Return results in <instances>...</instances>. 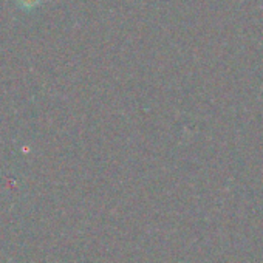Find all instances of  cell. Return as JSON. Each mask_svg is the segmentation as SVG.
Returning <instances> with one entry per match:
<instances>
[{
	"label": "cell",
	"mask_w": 263,
	"mask_h": 263,
	"mask_svg": "<svg viewBox=\"0 0 263 263\" xmlns=\"http://www.w3.org/2000/svg\"><path fill=\"white\" fill-rule=\"evenodd\" d=\"M13 2L22 11H34L39 7H42L47 0H13Z\"/></svg>",
	"instance_id": "6da1fadb"
}]
</instances>
